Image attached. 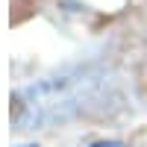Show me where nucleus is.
I'll list each match as a JSON object with an SVG mask.
<instances>
[{"mask_svg":"<svg viewBox=\"0 0 147 147\" xmlns=\"http://www.w3.org/2000/svg\"><path fill=\"white\" fill-rule=\"evenodd\" d=\"M88 147H124V144L115 141V138H103V141H94V144H88Z\"/></svg>","mask_w":147,"mask_h":147,"instance_id":"1","label":"nucleus"},{"mask_svg":"<svg viewBox=\"0 0 147 147\" xmlns=\"http://www.w3.org/2000/svg\"><path fill=\"white\" fill-rule=\"evenodd\" d=\"M21 147H38V144H21Z\"/></svg>","mask_w":147,"mask_h":147,"instance_id":"2","label":"nucleus"}]
</instances>
